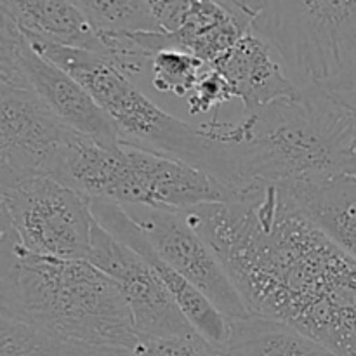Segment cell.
I'll return each mask as SVG.
<instances>
[{
    "label": "cell",
    "mask_w": 356,
    "mask_h": 356,
    "mask_svg": "<svg viewBox=\"0 0 356 356\" xmlns=\"http://www.w3.org/2000/svg\"><path fill=\"white\" fill-rule=\"evenodd\" d=\"M28 40L17 26L6 3L0 2V82L24 86L19 73V59Z\"/></svg>",
    "instance_id": "cell-22"
},
{
    "label": "cell",
    "mask_w": 356,
    "mask_h": 356,
    "mask_svg": "<svg viewBox=\"0 0 356 356\" xmlns=\"http://www.w3.org/2000/svg\"><path fill=\"white\" fill-rule=\"evenodd\" d=\"M285 190L306 218L356 259V176Z\"/></svg>",
    "instance_id": "cell-16"
},
{
    "label": "cell",
    "mask_w": 356,
    "mask_h": 356,
    "mask_svg": "<svg viewBox=\"0 0 356 356\" xmlns=\"http://www.w3.org/2000/svg\"><path fill=\"white\" fill-rule=\"evenodd\" d=\"M10 228L28 254L87 259L92 242L90 200L56 177H24L0 188Z\"/></svg>",
    "instance_id": "cell-7"
},
{
    "label": "cell",
    "mask_w": 356,
    "mask_h": 356,
    "mask_svg": "<svg viewBox=\"0 0 356 356\" xmlns=\"http://www.w3.org/2000/svg\"><path fill=\"white\" fill-rule=\"evenodd\" d=\"M221 351L225 356H336L299 330L257 315L228 320Z\"/></svg>",
    "instance_id": "cell-17"
},
{
    "label": "cell",
    "mask_w": 356,
    "mask_h": 356,
    "mask_svg": "<svg viewBox=\"0 0 356 356\" xmlns=\"http://www.w3.org/2000/svg\"><path fill=\"white\" fill-rule=\"evenodd\" d=\"M200 127L225 148L233 195L356 176V118L327 89H302L236 124L214 117Z\"/></svg>",
    "instance_id": "cell-2"
},
{
    "label": "cell",
    "mask_w": 356,
    "mask_h": 356,
    "mask_svg": "<svg viewBox=\"0 0 356 356\" xmlns=\"http://www.w3.org/2000/svg\"><path fill=\"white\" fill-rule=\"evenodd\" d=\"M138 225L152 249L197 287L226 320L249 318L250 312L233 285L218 254L195 232L181 212L122 207Z\"/></svg>",
    "instance_id": "cell-8"
},
{
    "label": "cell",
    "mask_w": 356,
    "mask_h": 356,
    "mask_svg": "<svg viewBox=\"0 0 356 356\" xmlns=\"http://www.w3.org/2000/svg\"><path fill=\"white\" fill-rule=\"evenodd\" d=\"M90 212L97 225L103 226L118 242L125 243L134 252L145 257L190 325L205 339L221 346L228 334V320L197 287L184 280L165 261L160 259L127 212L120 205L103 200H90Z\"/></svg>",
    "instance_id": "cell-12"
},
{
    "label": "cell",
    "mask_w": 356,
    "mask_h": 356,
    "mask_svg": "<svg viewBox=\"0 0 356 356\" xmlns=\"http://www.w3.org/2000/svg\"><path fill=\"white\" fill-rule=\"evenodd\" d=\"M75 138L30 87L0 82V163L13 179L56 177Z\"/></svg>",
    "instance_id": "cell-9"
},
{
    "label": "cell",
    "mask_w": 356,
    "mask_h": 356,
    "mask_svg": "<svg viewBox=\"0 0 356 356\" xmlns=\"http://www.w3.org/2000/svg\"><path fill=\"white\" fill-rule=\"evenodd\" d=\"M2 312L66 343L131 350L139 339L117 285L87 259L21 249Z\"/></svg>",
    "instance_id": "cell-3"
},
{
    "label": "cell",
    "mask_w": 356,
    "mask_h": 356,
    "mask_svg": "<svg viewBox=\"0 0 356 356\" xmlns=\"http://www.w3.org/2000/svg\"><path fill=\"white\" fill-rule=\"evenodd\" d=\"M124 351L66 343L0 312V356H124Z\"/></svg>",
    "instance_id": "cell-18"
},
{
    "label": "cell",
    "mask_w": 356,
    "mask_h": 356,
    "mask_svg": "<svg viewBox=\"0 0 356 356\" xmlns=\"http://www.w3.org/2000/svg\"><path fill=\"white\" fill-rule=\"evenodd\" d=\"M209 66L190 52L163 49L149 63L152 86L159 92L188 97Z\"/></svg>",
    "instance_id": "cell-20"
},
{
    "label": "cell",
    "mask_w": 356,
    "mask_h": 356,
    "mask_svg": "<svg viewBox=\"0 0 356 356\" xmlns=\"http://www.w3.org/2000/svg\"><path fill=\"white\" fill-rule=\"evenodd\" d=\"M10 181H14L13 176H10V174L6 170V167L0 163V188H2L3 184L10 183ZM10 232H13V228H10L9 216H7L6 205H3L2 195H0V238H2L3 235H7V233H10Z\"/></svg>",
    "instance_id": "cell-26"
},
{
    "label": "cell",
    "mask_w": 356,
    "mask_h": 356,
    "mask_svg": "<svg viewBox=\"0 0 356 356\" xmlns=\"http://www.w3.org/2000/svg\"><path fill=\"white\" fill-rule=\"evenodd\" d=\"M3 3L26 38L90 52L106 59L108 49L99 31L76 2L7 0Z\"/></svg>",
    "instance_id": "cell-15"
},
{
    "label": "cell",
    "mask_w": 356,
    "mask_h": 356,
    "mask_svg": "<svg viewBox=\"0 0 356 356\" xmlns=\"http://www.w3.org/2000/svg\"><path fill=\"white\" fill-rule=\"evenodd\" d=\"M186 99L190 113L200 115L209 113L212 110L218 113L219 108L225 103H228V101L235 99V96H233L232 87L226 82L225 76L216 68L209 66L204 72V75L200 76V80L197 82V86H195L193 92Z\"/></svg>",
    "instance_id": "cell-23"
},
{
    "label": "cell",
    "mask_w": 356,
    "mask_h": 356,
    "mask_svg": "<svg viewBox=\"0 0 356 356\" xmlns=\"http://www.w3.org/2000/svg\"><path fill=\"white\" fill-rule=\"evenodd\" d=\"M153 16L167 49L190 52L207 66L225 58L252 26V0H160Z\"/></svg>",
    "instance_id": "cell-11"
},
{
    "label": "cell",
    "mask_w": 356,
    "mask_h": 356,
    "mask_svg": "<svg viewBox=\"0 0 356 356\" xmlns=\"http://www.w3.org/2000/svg\"><path fill=\"white\" fill-rule=\"evenodd\" d=\"M211 68L225 76L235 99L243 104V115L256 113L299 92L271 45L252 30Z\"/></svg>",
    "instance_id": "cell-14"
},
{
    "label": "cell",
    "mask_w": 356,
    "mask_h": 356,
    "mask_svg": "<svg viewBox=\"0 0 356 356\" xmlns=\"http://www.w3.org/2000/svg\"><path fill=\"white\" fill-rule=\"evenodd\" d=\"M124 356H225L221 346L211 343L198 332L191 336L139 337L138 343L125 350Z\"/></svg>",
    "instance_id": "cell-21"
},
{
    "label": "cell",
    "mask_w": 356,
    "mask_h": 356,
    "mask_svg": "<svg viewBox=\"0 0 356 356\" xmlns=\"http://www.w3.org/2000/svg\"><path fill=\"white\" fill-rule=\"evenodd\" d=\"M19 252L21 247L14 232L0 238V312L6 308L7 299H9L10 280H13V271Z\"/></svg>",
    "instance_id": "cell-24"
},
{
    "label": "cell",
    "mask_w": 356,
    "mask_h": 356,
    "mask_svg": "<svg viewBox=\"0 0 356 356\" xmlns=\"http://www.w3.org/2000/svg\"><path fill=\"white\" fill-rule=\"evenodd\" d=\"M19 73L24 86L73 132L108 148L120 143L113 124L94 97L65 70L38 54L30 42L21 54Z\"/></svg>",
    "instance_id": "cell-13"
},
{
    "label": "cell",
    "mask_w": 356,
    "mask_h": 356,
    "mask_svg": "<svg viewBox=\"0 0 356 356\" xmlns=\"http://www.w3.org/2000/svg\"><path fill=\"white\" fill-rule=\"evenodd\" d=\"M334 94H336V96L339 97V99L343 101V103L346 104L351 111H353V115L356 118V73L351 76L350 80H348L346 83H343L339 89L334 90Z\"/></svg>",
    "instance_id": "cell-25"
},
{
    "label": "cell",
    "mask_w": 356,
    "mask_h": 356,
    "mask_svg": "<svg viewBox=\"0 0 356 356\" xmlns=\"http://www.w3.org/2000/svg\"><path fill=\"white\" fill-rule=\"evenodd\" d=\"M250 30L299 90L334 92L356 73V2H256Z\"/></svg>",
    "instance_id": "cell-6"
},
{
    "label": "cell",
    "mask_w": 356,
    "mask_h": 356,
    "mask_svg": "<svg viewBox=\"0 0 356 356\" xmlns=\"http://www.w3.org/2000/svg\"><path fill=\"white\" fill-rule=\"evenodd\" d=\"M28 42L94 97L113 124L122 145L188 163L232 191V170L225 148L209 138L200 125H191L167 113L99 56L31 38Z\"/></svg>",
    "instance_id": "cell-4"
},
{
    "label": "cell",
    "mask_w": 356,
    "mask_h": 356,
    "mask_svg": "<svg viewBox=\"0 0 356 356\" xmlns=\"http://www.w3.org/2000/svg\"><path fill=\"white\" fill-rule=\"evenodd\" d=\"M56 179L89 200L165 212H184L233 198L219 181L179 160L122 143L108 148L82 136L66 148Z\"/></svg>",
    "instance_id": "cell-5"
},
{
    "label": "cell",
    "mask_w": 356,
    "mask_h": 356,
    "mask_svg": "<svg viewBox=\"0 0 356 356\" xmlns=\"http://www.w3.org/2000/svg\"><path fill=\"white\" fill-rule=\"evenodd\" d=\"M97 31L104 33H162L152 10V2H76Z\"/></svg>",
    "instance_id": "cell-19"
},
{
    "label": "cell",
    "mask_w": 356,
    "mask_h": 356,
    "mask_svg": "<svg viewBox=\"0 0 356 356\" xmlns=\"http://www.w3.org/2000/svg\"><path fill=\"white\" fill-rule=\"evenodd\" d=\"M87 261L117 285L139 337L191 336L197 332L145 257L118 242L97 222H94Z\"/></svg>",
    "instance_id": "cell-10"
},
{
    "label": "cell",
    "mask_w": 356,
    "mask_h": 356,
    "mask_svg": "<svg viewBox=\"0 0 356 356\" xmlns=\"http://www.w3.org/2000/svg\"><path fill=\"white\" fill-rule=\"evenodd\" d=\"M181 216L218 254L250 315L285 323L336 356H356V259L284 186Z\"/></svg>",
    "instance_id": "cell-1"
}]
</instances>
